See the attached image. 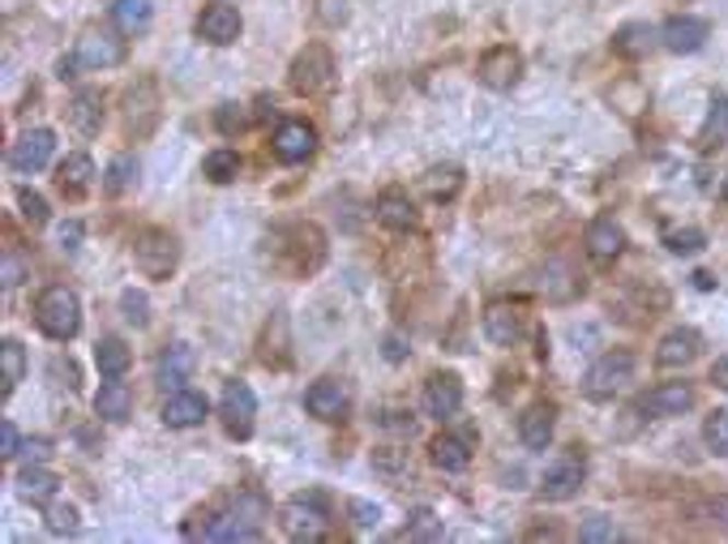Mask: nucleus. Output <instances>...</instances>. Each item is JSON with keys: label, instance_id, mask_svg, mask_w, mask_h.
I'll return each mask as SVG.
<instances>
[{"label": "nucleus", "instance_id": "nucleus-11", "mask_svg": "<svg viewBox=\"0 0 728 544\" xmlns=\"http://www.w3.org/2000/svg\"><path fill=\"white\" fill-rule=\"evenodd\" d=\"M51 150H56L51 129H31V134H22V138L13 142L9 167H13V172H44L51 163Z\"/></svg>", "mask_w": 728, "mask_h": 544}, {"label": "nucleus", "instance_id": "nucleus-52", "mask_svg": "<svg viewBox=\"0 0 728 544\" xmlns=\"http://www.w3.org/2000/svg\"><path fill=\"white\" fill-rule=\"evenodd\" d=\"M343 4H347V0H322V18H326V22H343V18H347Z\"/></svg>", "mask_w": 728, "mask_h": 544}, {"label": "nucleus", "instance_id": "nucleus-50", "mask_svg": "<svg viewBox=\"0 0 728 544\" xmlns=\"http://www.w3.org/2000/svg\"><path fill=\"white\" fill-rule=\"evenodd\" d=\"M120 309H125V317H129L134 326H146V297L142 292H125V297H120Z\"/></svg>", "mask_w": 728, "mask_h": 544}, {"label": "nucleus", "instance_id": "nucleus-46", "mask_svg": "<svg viewBox=\"0 0 728 544\" xmlns=\"http://www.w3.org/2000/svg\"><path fill=\"white\" fill-rule=\"evenodd\" d=\"M373 467H378V472H386V476H394V472H403V467H407V450H394V445H382V450L373 454Z\"/></svg>", "mask_w": 728, "mask_h": 544}, {"label": "nucleus", "instance_id": "nucleus-8", "mask_svg": "<svg viewBox=\"0 0 728 544\" xmlns=\"http://www.w3.org/2000/svg\"><path fill=\"white\" fill-rule=\"evenodd\" d=\"M519 78H523V56L510 44H497L481 56V82L488 91H510V86H519Z\"/></svg>", "mask_w": 728, "mask_h": 544}, {"label": "nucleus", "instance_id": "nucleus-53", "mask_svg": "<svg viewBox=\"0 0 728 544\" xmlns=\"http://www.w3.org/2000/svg\"><path fill=\"white\" fill-rule=\"evenodd\" d=\"M712 382H716L720 391H728V356H720V360L712 364Z\"/></svg>", "mask_w": 728, "mask_h": 544}, {"label": "nucleus", "instance_id": "nucleus-3", "mask_svg": "<svg viewBox=\"0 0 728 544\" xmlns=\"http://www.w3.org/2000/svg\"><path fill=\"white\" fill-rule=\"evenodd\" d=\"M134 262H138V270L146 279H167L176 270V262H181V245H176V236L167 228H146L142 236L134 241Z\"/></svg>", "mask_w": 728, "mask_h": 544}, {"label": "nucleus", "instance_id": "nucleus-54", "mask_svg": "<svg viewBox=\"0 0 728 544\" xmlns=\"http://www.w3.org/2000/svg\"><path fill=\"white\" fill-rule=\"evenodd\" d=\"M78 236H82V228H78V223L60 228V245H65V248H78Z\"/></svg>", "mask_w": 728, "mask_h": 544}, {"label": "nucleus", "instance_id": "nucleus-45", "mask_svg": "<svg viewBox=\"0 0 728 544\" xmlns=\"http://www.w3.org/2000/svg\"><path fill=\"white\" fill-rule=\"evenodd\" d=\"M215 125H219V134H241V129H249V116H244L241 103H223L215 112Z\"/></svg>", "mask_w": 728, "mask_h": 544}, {"label": "nucleus", "instance_id": "nucleus-40", "mask_svg": "<svg viewBox=\"0 0 728 544\" xmlns=\"http://www.w3.org/2000/svg\"><path fill=\"white\" fill-rule=\"evenodd\" d=\"M44 519H48V532H56V536H73V532H78V510H73V506L51 501Z\"/></svg>", "mask_w": 728, "mask_h": 544}, {"label": "nucleus", "instance_id": "nucleus-34", "mask_svg": "<svg viewBox=\"0 0 728 544\" xmlns=\"http://www.w3.org/2000/svg\"><path fill=\"white\" fill-rule=\"evenodd\" d=\"M420 185H425V194H429V198H454V194L463 189V172H459L454 163H446V167H429Z\"/></svg>", "mask_w": 728, "mask_h": 544}, {"label": "nucleus", "instance_id": "nucleus-10", "mask_svg": "<svg viewBox=\"0 0 728 544\" xmlns=\"http://www.w3.org/2000/svg\"><path fill=\"white\" fill-rule=\"evenodd\" d=\"M241 13L232 4H206L201 18H197V39L223 48V44H236L241 39Z\"/></svg>", "mask_w": 728, "mask_h": 544}, {"label": "nucleus", "instance_id": "nucleus-20", "mask_svg": "<svg viewBox=\"0 0 728 544\" xmlns=\"http://www.w3.org/2000/svg\"><path fill=\"white\" fill-rule=\"evenodd\" d=\"M638 407H643L647 416H681V412L694 407V391H690L685 382H665V386L647 391V398H643Z\"/></svg>", "mask_w": 728, "mask_h": 544}, {"label": "nucleus", "instance_id": "nucleus-49", "mask_svg": "<svg viewBox=\"0 0 728 544\" xmlns=\"http://www.w3.org/2000/svg\"><path fill=\"white\" fill-rule=\"evenodd\" d=\"M22 275H26L22 257H18L13 248H9V253H4V270H0V283H4V288H18V283H22Z\"/></svg>", "mask_w": 728, "mask_h": 544}, {"label": "nucleus", "instance_id": "nucleus-12", "mask_svg": "<svg viewBox=\"0 0 728 544\" xmlns=\"http://www.w3.org/2000/svg\"><path fill=\"white\" fill-rule=\"evenodd\" d=\"M78 65L82 69H112V65H120L125 60V39H116L112 31H86L82 39H78Z\"/></svg>", "mask_w": 728, "mask_h": 544}, {"label": "nucleus", "instance_id": "nucleus-48", "mask_svg": "<svg viewBox=\"0 0 728 544\" xmlns=\"http://www.w3.org/2000/svg\"><path fill=\"white\" fill-rule=\"evenodd\" d=\"M351 523L356 528H378L382 523V506H373V501H351Z\"/></svg>", "mask_w": 728, "mask_h": 544}, {"label": "nucleus", "instance_id": "nucleus-47", "mask_svg": "<svg viewBox=\"0 0 728 544\" xmlns=\"http://www.w3.org/2000/svg\"><path fill=\"white\" fill-rule=\"evenodd\" d=\"M22 433H18V425L13 420H0V459H18L22 454Z\"/></svg>", "mask_w": 728, "mask_h": 544}, {"label": "nucleus", "instance_id": "nucleus-5", "mask_svg": "<svg viewBox=\"0 0 728 544\" xmlns=\"http://www.w3.org/2000/svg\"><path fill=\"white\" fill-rule=\"evenodd\" d=\"M331 528V510L322 494H304L284 506V532L291 541H322Z\"/></svg>", "mask_w": 728, "mask_h": 544}, {"label": "nucleus", "instance_id": "nucleus-13", "mask_svg": "<svg viewBox=\"0 0 728 544\" xmlns=\"http://www.w3.org/2000/svg\"><path fill=\"white\" fill-rule=\"evenodd\" d=\"M313 150H317V129L309 120H279V129H275V154L284 163H304V159H313Z\"/></svg>", "mask_w": 728, "mask_h": 544}, {"label": "nucleus", "instance_id": "nucleus-36", "mask_svg": "<svg viewBox=\"0 0 728 544\" xmlns=\"http://www.w3.org/2000/svg\"><path fill=\"white\" fill-rule=\"evenodd\" d=\"M138 181V159L134 154H120V159H112V167H107V181H103V189L112 194V198H120L129 185Z\"/></svg>", "mask_w": 728, "mask_h": 544}, {"label": "nucleus", "instance_id": "nucleus-1", "mask_svg": "<svg viewBox=\"0 0 728 544\" xmlns=\"http://www.w3.org/2000/svg\"><path fill=\"white\" fill-rule=\"evenodd\" d=\"M35 322L39 331L56 339V344H69L78 331H82V304H78V292L73 288H48L44 297L35 300Z\"/></svg>", "mask_w": 728, "mask_h": 544}, {"label": "nucleus", "instance_id": "nucleus-42", "mask_svg": "<svg viewBox=\"0 0 728 544\" xmlns=\"http://www.w3.org/2000/svg\"><path fill=\"white\" fill-rule=\"evenodd\" d=\"M703 438L716 454H728V412H712L703 425Z\"/></svg>", "mask_w": 728, "mask_h": 544}, {"label": "nucleus", "instance_id": "nucleus-15", "mask_svg": "<svg viewBox=\"0 0 728 544\" xmlns=\"http://www.w3.org/2000/svg\"><path fill=\"white\" fill-rule=\"evenodd\" d=\"M304 407L317 420H343L347 416V386L335 382V378H322V382H313L304 391Z\"/></svg>", "mask_w": 728, "mask_h": 544}, {"label": "nucleus", "instance_id": "nucleus-19", "mask_svg": "<svg viewBox=\"0 0 728 544\" xmlns=\"http://www.w3.org/2000/svg\"><path fill=\"white\" fill-rule=\"evenodd\" d=\"M206 412H210L206 395H197V391H176V395H167V403H163V425H167V429H194V425L206 420Z\"/></svg>", "mask_w": 728, "mask_h": 544}, {"label": "nucleus", "instance_id": "nucleus-33", "mask_svg": "<svg viewBox=\"0 0 728 544\" xmlns=\"http://www.w3.org/2000/svg\"><path fill=\"white\" fill-rule=\"evenodd\" d=\"M22 378H26V351H22L18 339H4V344H0V382H4L0 391L13 395Z\"/></svg>", "mask_w": 728, "mask_h": 544}, {"label": "nucleus", "instance_id": "nucleus-4", "mask_svg": "<svg viewBox=\"0 0 728 544\" xmlns=\"http://www.w3.org/2000/svg\"><path fill=\"white\" fill-rule=\"evenodd\" d=\"M288 82L296 95H317V91H326V86L335 82V56H331V48H326V44H309V48L291 60Z\"/></svg>", "mask_w": 728, "mask_h": 544}, {"label": "nucleus", "instance_id": "nucleus-21", "mask_svg": "<svg viewBox=\"0 0 728 544\" xmlns=\"http://www.w3.org/2000/svg\"><path fill=\"white\" fill-rule=\"evenodd\" d=\"M485 335L497 347H515L519 339H523V313H519L515 304H488Z\"/></svg>", "mask_w": 728, "mask_h": 544}, {"label": "nucleus", "instance_id": "nucleus-14", "mask_svg": "<svg viewBox=\"0 0 728 544\" xmlns=\"http://www.w3.org/2000/svg\"><path fill=\"white\" fill-rule=\"evenodd\" d=\"M459 407H463V382L454 373H434L425 382V412L437 420H450L459 416Z\"/></svg>", "mask_w": 728, "mask_h": 544}, {"label": "nucleus", "instance_id": "nucleus-6", "mask_svg": "<svg viewBox=\"0 0 728 544\" xmlns=\"http://www.w3.org/2000/svg\"><path fill=\"white\" fill-rule=\"evenodd\" d=\"M219 416H223V429L232 438H249L253 433V416H257V395L244 386V382H228L223 398H219Z\"/></svg>", "mask_w": 728, "mask_h": 544}, {"label": "nucleus", "instance_id": "nucleus-41", "mask_svg": "<svg viewBox=\"0 0 728 544\" xmlns=\"http://www.w3.org/2000/svg\"><path fill=\"white\" fill-rule=\"evenodd\" d=\"M579 541H582V544L617 541V528H613V519H604V514H591V519H587V523L579 528Z\"/></svg>", "mask_w": 728, "mask_h": 544}, {"label": "nucleus", "instance_id": "nucleus-43", "mask_svg": "<svg viewBox=\"0 0 728 544\" xmlns=\"http://www.w3.org/2000/svg\"><path fill=\"white\" fill-rule=\"evenodd\" d=\"M18 206H22V219H26V223H35V228L48 223V201L39 198L35 189H22V194H18Z\"/></svg>", "mask_w": 728, "mask_h": 544}, {"label": "nucleus", "instance_id": "nucleus-55", "mask_svg": "<svg viewBox=\"0 0 728 544\" xmlns=\"http://www.w3.org/2000/svg\"><path fill=\"white\" fill-rule=\"evenodd\" d=\"M720 198L728 201V176H725V185H720Z\"/></svg>", "mask_w": 728, "mask_h": 544}, {"label": "nucleus", "instance_id": "nucleus-17", "mask_svg": "<svg viewBox=\"0 0 728 544\" xmlns=\"http://www.w3.org/2000/svg\"><path fill=\"white\" fill-rule=\"evenodd\" d=\"M707 35H712V26L703 22V18H690V13H681L673 22H665V31H660V44L669 51H698L707 44Z\"/></svg>", "mask_w": 728, "mask_h": 544}, {"label": "nucleus", "instance_id": "nucleus-9", "mask_svg": "<svg viewBox=\"0 0 728 544\" xmlns=\"http://www.w3.org/2000/svg\"><path fill=\"white\" fill-rule=\"evenodd\" d=\"M582 481H587V463H582V454H566V459H557V463L544 472L540 494L548 497V501H570V497L582 489Z\"/></svg>", "mask_w": 728, "mask_h": 544}, {"label": "nucleus", "instance_id": "nucleus-16", "mask_svg": "<svg viewBox=\"0 0 728 544\" xmlns=\"http://www.w3.org/2000/svg\"><path fill=\"white\" fill-rule=\"evenodd\" d=\"M698 351H703V335L690 331V326H678V331H669V335L660 339V347H656V364H660V369H685Z\"/></svg>", "mask_w": 728, "mask_h": 544}, {"label": "nucleus", "instance_id": "nucleus-39", "mask_svg": "<svg viewBox=\"0 0 728 544\" xmlns=\"http://www.w3.org/2000/svg\"><path fill=\"white\" fill-rule=\"evenodd\" d=\"M665 245H669V253H678V257H690V253H698V248L707 245V236L698 228H673V232H665Z\"/></svg>", "mask_w": 728, "mask_h": 544}, {"label": "nucleus", "instance_id": "nucleus-27", "mask_svg": "<svg viewBox=\"0 0 728 544\" xmlns=\"http://www.w3.org/2000/svg\"><path fill=\"white\" fill-rule=\"evenodd\" d=\"M651 44H656V31H651L647 22H626V26L613 35V51H617V56H626V60L647 56Z\"/></svg>", "mask_w": 728, "mask_h": 544}, {"label": "nucleus", "instance_id": "nucleus-30", "mask_svg": "<svg viewBox=\"0 0 728 544\" xmlns=\"http://www.w3.org/2000/svg\"><path fill=\"white\" fill-rule=\"evenodd\" d=\"M69 120L82 134H99V125H103V95L99 91H78L73 103H69Z\"/></svg>", "mask_w": 728, "mask_h": 544}, {"label": "nucleus", "instance_id": "nucleus-37", "mask_svg": "<svg viewBox=\"0 0 728 544\" xmlns=\"http://www.w3.org/2000/svg\"><path fill=\"white\" fill-rule=\"evenodd\" d=\"M725 138H728V95H716L698 142H703V147H716V142H725Z\"/></svg>", "mask_w": 728, "mask_h": 544}, {"label": "nucleus", "instance_id": "nucleus-26", "mask_svg": "<svg viewBox=\"0 0 728 544\" xmlns=\"http://www.w3.org/2000/svg\"><path fill=\"white\" fill-rule=\"evenodd\" d=\"M95 364L103 378H125L129 364H134V351L125 347V339L107 335V339H99V347H95Z\"/></svg>", "mask_w": 728, "mask_h": 544}, {"label": "nucleus", "instance_id": "nucleus-2", "mask_svg": "<svg viewBox=\"0 0 728 544\" xmlns=\"http://www.w3.org/2000/svg\"><path fill=\"white\" fill-rule=\"evenodd\" d=\"M634 382V351H609V356H600L591 369H587V378H582V395L591 398V403H609L613 395H622L626 386Z\"/></svg>", "mask_w": 728, "mask_h": 544}, {"label": "nucleus", "instance_id": "nucleus-38", "mask_svg": "<svg viewBox=\"0 0 728 544\" xmlns=\"http://www.w3.org/2000/svg\"><path fill=\"white\" fill-rule=\"evenodd\" d=\"M441 536H446V528L434 510H416L407 519V541H441Z\"/></svg>", "mask_w": 728, "mask_h": 544}, {"label": "nucleus", "instance_id": "nucleus-28", "mask_svg": "<svg viewBox=\"0 0 728 544\" xmlns=\"http://www.w3.org/2000/svg\"><path fill=\"white\" fill-rule=\"evenodd\" d=\"M201 536H206V541H257L262 532H257L253 523H244L236 510H228V514L210 519V523L201 528Z\"/></svg>", "mask_w": 728, "mask_h": 544}, {"label": "nucleus", "instance_id": "nucleus-32", "mask_svg": "<svg viewBox=\"0 0 728 544\" xmlns=\"http://www.w3.org/2000/svg\"><path fill=\"white\" fill-rule=\"evenodd\" d=\"M112 18H116V26H120L125 35H142V31H150L154 9H150V0H116V4H112Z\"/></svg>", "mask_w": 728, "mask_h": 544}, {"label": "nucleus", "instance_id": "nucleus-35", "mask_svg": "<svg viewBox=\"0 0 728 544\" xmlns=\"http://www.w3.org/2000/svg\"><path fill=\"white\" fill-rule=\"evenodd\" d=\"M206 176H210L215 185H232V181L241 176V154H236V150H210V154H206Z\"/></svg>", "mask_w": 728, "mask_h": 544}, {"label": "nucleus", "instance_id": "nucleus-44", "mask_svg": "<svg viewBox=\"0 0 728 544\" xmlns=\"http://www.w3.org/2000/svg\"><path fill=\"white\" fill-rule=\"evenodd\" d=\"M232 510H236V514H241L244 523H253V528H257V532H262V523H266V501H262V497H257V494H244V497H236V501H232Z\"/></svg>", "mask_w": 728, "mask_h": 544}, {"label": "nucleus", "instance_id": "nucleus-18", "mask_svg": "<svg viewBox=\"0 0 728 544\" xmlns=\"http://www.w3.org/2000/svg\"><path fill=\"white\" fill-rule=\"evenodd\" d=\"M553 429H557V407H553V403H532V407L519 416V438H523L528 450H548Z\"/></svg>", "mask_w": 728, "mask_h": 544}, {"label": "nucleus", "instance_id": "nucleus-24", "mask_svg": "<svg viewBox=\"0 0 728 544\" xmlns=\"http://www.w3.org/2000/svg\"><path fill=\"white\" fill-rule=\"evenodd\" d=\"M194 364H197L194 347L172 344L163 356H159V382H163V386H172V391H181V386L194 378Z\"/></svg>", "mask_w": 728, "mask_h": 544}, {"label": "nucleus", "instance_id": "nucleus-22", "mask_svg": "<svg viewBox=\"0 0 728 544\" xmlns=\"http://www.w3.org/2000/svg\"><path fill=\"white\" fill-rule=\"evenodd\" d=\"M91 181H95V163H91V154H69L60 167H56V185H60V194L65 198H82L86 189H91Z\"/></svg>", "mask_w": 728, "mask_h": 544}, {"label": "nucleus", "instance_id": "nucleus-7", "mask_svg": "<svg viewBox=\"0 0 728 544\" xmlns=\"http://www.w3.org/2000/svg\"><path fill=\"white\" fill-rule=\"evenodd\" d=\"M582 245H587V257H591V262L609 266V262L622 257L626 232H622V223H617L613 215H596V219L587 223V232H582Z\"/></svg>", "mask_w": 728, "mask_h": 544}, {"label": "nucleus", "instance_id": "nucleus-29", "mask_svg": "<svg viewBox=\"0 0 728 544\" xmlns=\"http://www.w3.org/2000/svg\"><path fill=\"white\" fill-rule=\"evenodd\" d=\"M56 472H48V467H39V463H26L22 467V476H18V494L26 497V501H51V494H56Z\"/></svg>", "mask_w": 728, "mask_h": 544}, {"label": "nucleus", "instance_id": "nucleus-51", "mask_svg": "<svg viewBox=\"0 0 728 544\" xmlns=\"http://www.w3.org/2000/svg\"><path fill=\"white\" fill-rule=\"evenodd\" d=\"M22 454H26V463H44V459L51 454V442L48 438H26Z\"/></svg>", "mask_w": 728, "mask_h": 544}, {"label": "nucleus", "instance_id": "nucleus-23", "mask_svg": "<svg viewBox=\"0 0 728 544\" xmlns=\"http://www.w3.org/2000/svg\"><path fill=\"white\" fill-rule=\"evenodd\" d=\"M378 219L386 223L390 232H412V228L420 223L416 206H412V198H407L403 189H382V198H378Z\"/></svg>", "mask_w": 728, "mask_h": 544}, {"label": "nucleus", "instance_id": "nucleus-31", "mask_svg": "<svg viewBox=\"0 0 728 544\" xmlns=\"http://www.w3.org/2000/svg\"><path fill=\"white\" fill-rule=\"evenodd\" d=\"M429 454H434V463L441 467V472H463V467L472 463V450H467V442H463V438H450V433L434 438Z\"/></svg>", "mask_w": 728, "mask_h": 544}, {"label": "nucleus", "instance_id": "nucleus-25", "mask_svg": "<svg viewBox=\"0 0 728 544\" xmlns=\"http://www.w3.org/2000/svg\"><path fill=\"white\" fill-rule=\"evenodd\" d=\"M95 412L103 420H116V425L129 420V416H134V391H129L120 378H107L95 395Z\"/></svg>", "mask_w": 728, "mask_h": 544}]
</instances>
